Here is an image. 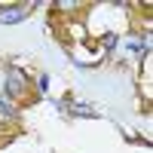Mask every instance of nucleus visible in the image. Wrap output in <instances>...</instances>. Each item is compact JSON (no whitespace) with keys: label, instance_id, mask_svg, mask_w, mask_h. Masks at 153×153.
Segmentation results:
<instances>
[{"label":"nucleus","instance_id":"f03ea898","mask_svg":"<svg viewBox=\"0 0 153 153\" xmlns=\"http://www.w3.org/2000/svg\"><path fill=\"white\" fill-rule=\"evenodd\" d=\"M6 92H9V95H19V92H25V74H19V71H9Z\"/></svg>","mask_w":153,"mask_h":153},{"label":"nucleus","instance_id":"39448f33","mask_svg":"<svg viewBox=\"0 0 153 153\" xmlns=\"http://www.w3.org/2000/svg\"><path fill=\"white\" fill-rule=\"evenodd\" d=\"M101 43H104L107 49H113V46H117V37H104V40H101Z\"/></svg>","mask_w":153,"mask_h":153},{"label":"nucleus","instance_id":"f257e3e1","mask_svg":"<svg viewBox=\"0 0 153 153\" xmlns=\"http://www.w3.org/2000/svg\"><path fill=\"white\" fill-rule=\"evenodd\" d=\"M25 16H28V9H25V6H6V9H0V22H3V25H16V22H22Z\"/></svg>","mask_w":153,"mask_h":153},{"label":"nucleus","instance_id":"7ed1b4c3","mask_svg":"<svg viewBox=\"0 0 153 153\" xmlns=\"http://www.w3.org/2000/svg\"><path fill=\"white\" fill-rule=\"evenodd\" d=\"M68 110L74 113V117H95V107L92 104H71Z\"/></svg>","mask_w":153,"mask_h":153},{"label":"nucleus","instance_id":"20e7f679","mask_svg":"<svg viewBox=\"0 0 153 153\" xmlns=\"http://www.w3.org/2000/svg\"><path fill=\"white\" fill-rule=\"evenodd\" d=\"M0 117H16V107L9 104V98H0Z\"/></svg>","mask_w":153,"mask_h":153}]
</instances>
